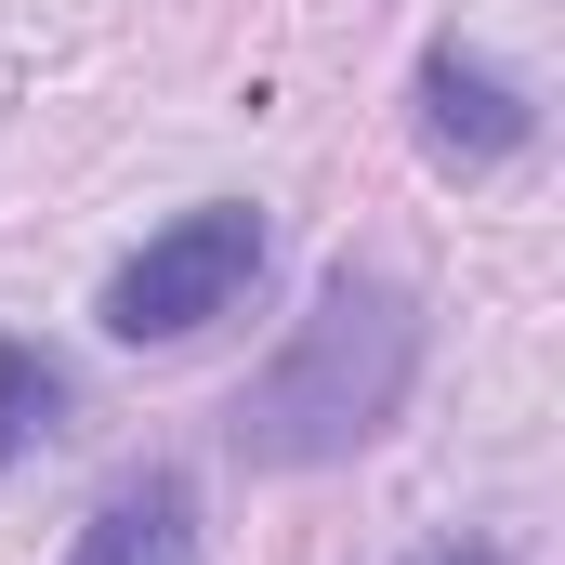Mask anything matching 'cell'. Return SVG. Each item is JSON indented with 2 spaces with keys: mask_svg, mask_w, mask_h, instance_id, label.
Segmentation results:
<instances>
[{
  "mask_svg": "<svg viewBox=\"0 0 565 565\" xmlns=\"http://www.w3.org/2000/svg\"><path fill=\"white\" fill-rule=\"evenodd\" d=\"M408 382H422V302L395 277H369V264H342V277L316 289V316L250 369V395H237V460H264V473L355 460L369 434L408 408Z\"/></svg>",
  "mask_w": 565,
  "mask_h": 565,
  "instance_id": "1",
  "label": "cell"
},
{
  "mask_svg": "<svg viewBox=\"0 0 565 565\" xmlns=\"http://www.w3.org/2000/svg\"><path fill=\"white\" fill-rule=\"evenodd\" d=\"M264 277V211L250 198H211V211H184V224H158L132 264L106 277V329L119 342H198L211 316H237Z\"/></svg>",
  "mask_w": 565,
  "mask_h": 565,
  "instance_id": "2",
  "label": "cell"
},
{
  "mask_svg": "<svg viewBox=\"0 0 565 565\" xmlns=\"http://www.w3.org/2000/svg\"><path fill=\"white\" fill-rule=\"evenodd\" d=\"M422 145L447 158V171H500V158H526L540 145V106L487 66V53H422Z\"/></svg>",
  "mask_w": 565,
  "mask_h": 565,
  "instance_id": "3",
  "label": "cell"
},
{
  "mask_svg": "<svg viewBox=\"0 0 565 565\" xmlns=\"http://www.w3.org/2000/svg\"><path fill=\"white\" fill-rule=\"evenodd\" d=\"M66 565H198V487L158 460V473H119L93 500V526L66 540Z\"/></svg>",
  "mask_w": 565,
  "mask_h": 565,
  "instance_id": "4",
  "label": "cell"
},
{
  "mask_svg": "<svg viewBox=\"0 0 565 565\" xmlns=\"http://www.w3.org/2000/svg\"><path fill=\"white\" fill-rule=\"evenodd\" d=\"M66 422V369L40 355V342H0V447H26V434Z\"/></svg>",
  "mask_w": 565,
  "mask_h": 565,
  "instance_id": "5",
  "label": "cell"
},
{
  "mask_svg": "<svg viewBox=\"0 0 565 565\" xmlns=\"http://www.w3.org/2000/svg\"><path fill=\"white\" fill-rule=\"evenodd\" d=\"M447 565H500V553H447Z\"/></svg>",
  "mask_w": 565,
  "mask_h": 565,
  "instance_id": "6",
  "label": "cell"
}]
</instances>
